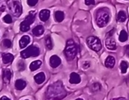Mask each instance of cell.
Masks as SVG:
<instances>
[{
  "label": "cell",
  "instance_id": "cell-1",
  "mask_svg": "<svg viewBox=\"0 0 129 100\" xmlns=\"http://www.w3.org/2000/svg\"><path fill=\"white\" fill-rule=\"evenodd\" d=\"M66 96V91L61 82H56L48 86L46 91V100H60Z\"/></svg>",
  "mask_w": 129,
  "mask_h": 100
},
{
  "label": "cell",
  "instance_id": "cell-2",
  "mask_svg": "<svg viewBox=\"0 0 129 100\" xmlns=\"http://www.w3.org/2000/svg\"><path fill=\"white\" fill-rule=\"evenodd\" d=\"M77 52H78V49H77V46L75 42H74V40L69 39L66 42V49L64 50V53L66 58L68 60H73L76 57Z\"/></svg>",
  "mask_w": 129,
  "mask_h": 100
},
{
  "label": "cell",
  "instance_id": "cell-3",
  "mask_svg": "<svg viewBox=\"0 0 129 100\" xmlns=\"http://www.w3.org/2000/svg\"><path fill=\"white\" fill-rule=\"evenodd\" d=\"M8 8L15 17H19L23 12L22 4L20 0H7Z\"/></svg>",
  "mask_w": 129,
  "mask_h": 100
},
{
  "label": "cell",
  "instance_id": "cell-4",
  "mask_svg": "<svg viewBox=\"0 0 129 100\" xmlns=\"http://www.w3.org/2000/svg\"><path fill=\"white\" fill-rule=\"evenodd\" d=\"M110 19V14H109L108 10L101 9L98 11L96 16V22L99 27H103L107 25Z\"/></svg>",
  "mask_w": 129,
  "mask_h": 100
},
{
  "label": "cell",
  "instance_id": "cell-5",
  "mask_svg": "<svg viewBox=\"0 0 129 100\" xmlns=\"http://www.w3.org/2000/svg\"><path fill=\"white\" fill-rule=\"evenodd\" d=\"M40 54V49L36 46H30L27 49L23 50L20 55L23 58H27L30 57H37Z\"/></svg>",
  "mask_w": 129,
  "mask_h": 100
},
{
  "label": "cell",
  "instance_id": "cell-6",
  "mask_svg": "<svg viewBox=\"0 0 129 100\" xmlns=\"http://www.w3.org/2000/svg\"><path fill=\"white\" fill-rule=\"evenodd\" d=\"M86 42L88 46L93 50L98 52L102 49V43H101L100 39L95 37V36H90V37H88L86 39Z\"/></svg>",
  "mask_w": 129,
  "mask_h": 100
},
{
  "label": "cell",
  "instance_id": "cell-7",
  "mask_svg": "<svg viewBox=\"0 0 129 100\" xmlns=\"http://www.w3.org/2000/svg\"><path fill=\"white\" fill-rule=\"evenodd\" d=\"M49 63H50V66L52 68H56L60 65L61 60H60V58L57 55H52L51 56V58L49 59Z\"/></svg>",
  "mask_w": 129,
  "mask_h": 100
},
{
  "label": "cell",
  "instance_id": "cell-8",
  "mask_svg": "<svg viewBox=\"0 0 129 100\" xmlns=\"http://www.w3.org/2000/svg\"><path fill=\"white\" fill-rule=\"evenodd\" d=\"M11 71L10 69L6 68V69L3 70V82L5 84H8L11 81Z\"/></svg>",
  "mask_w": 129,
  "mask_h": 100
},
{
  "label": "cell",
  "instance_id": "cell-9",
  "mask_svg": "<svg viewBox=\"0 0 129 100\" xmlns=\"http://www.w3.org/2000/svg\"><path fill=\"white\" fill-rule=\"evenodd\" d=\"M49 16H50V11L47 9H44L42 10H40L39 14L40 19L43 22H46L49 18Z\"/></svg>",
  "mask_w": 129,
  "mask_h": 100
},
{
  "label": "cell",
  "instance_id": "cell-10",
  "mask_svg": "<svg viewBox=\"0 0 129 100\" xmlns=\"http://www.w3.org/2000/svg\"><path fill=\"white\" fill-rule=\"evenodd\" d=\"M105 44H106V46L107 49L109 50H115L116 49V43L115 42V40L113 39L111 37L107 38L106 39V42H105Z\"/></svg>",
  "mask_w": 129,
  "mask_h": 100
},
{
  "label": "cell",
  "instance_id": "cell-11",
  "mask_svg": "<svg viewBox=\"0 0 129 100\" xmlns=\"http://www.w3.org/2000/svg\"><path fill=\"white\" fill-rule=\"evenodd\" d=\"M30 42V38L29 36L27 35H23V37L20 38L19 40V46L21 49H23V48H25L27 44Z\"/></svg>",
  "mask_w": 129,
  "mask_h": 100
},
{
  "label": "cell",
  "instance_id": "cell-12",
  "mask_svg": "<svg viewBox=\"0 0 129 100\" xmlns=\"http://www.w3.org/2000/svg\"><path fill=\"white\" fill-rule=\"evenodd\" d=\"M81 82V78L78 74L75 73V72H73L70 74V82L72 84H78Z\"/></svg>",
  "mask_w": 129,
  "mask_h": 100
},
{
  "label": "cell",
  "instance_id": "cell-13",
  "mask_svg": "<svg viewBox=\"0 0 129 100\" xmlns=\"http://www.w3.org/2000/svg\"><path fill=\"white\" fill-rule=\"evenodd\" d=\"M34 80L37 84H42L45 80V74L44 72H40L34 76Z\"/></svg>",
  "mask_w": 129,
  "mask_h": 100
},
{
  "label": "cell",
  "instance_id": "cell-14",
  "mask_svg": "<svg viewBox=\"0 0 129 100\" xmlns=\"http://www.w3.org/2000/svg\"><path fill=\"white\" fill-rule=\"evenodd\" d=\"M115 64V59L113 56H108V57L105 60V66L108 68L114 67Z\"/></svg>",
  "mask_w": 129,
  "mask_h": 100
},
{
  "label": "cell",
  "instance_id": "cell-15",
  "mask_svg": "<svg viewBox=\"0 0 129 100\" xmlns=\"http://www.w3.org/2000/svg\"><path fill=\"white\" fill-rule=\"evenodd\" d=\"M44 28L43 26L41 25H38L36 26V27L33 28V30H32V34H33L35 36H40L44 34Z\"/></svg>",
  "mask_w": 129,
  "mask_h": 100
},
{
  "label": "cell",
  "instance_id": "cell-16",
  "mask_svg": "<svg viewBox=\"0 0 129 100\" xmlns=\"http://www.w3.org/2000/svg\"><path fill=\"white\" fill-rule=\"evenodd\" d=\"M15 86L16 90H22L26 87V82L23 79H18V80H16Z\"/></svg>",
  "mask_w": 129,
  "mask_h": 100
},
{
  "label": "cell",
  "instance_id": "cell-17",
  "mask_svg": "<svg viewBox=\"0 0 129 100\" xmlns=\"http://www.w3.org/2000/svg\"><path fill=\"white\" fill-rule=\"evenodd\" d=\"M14 59V55L10 53H6L3 55V62L4 64L11 63Z\"/></svg>",
  "mask_w": 129,
  "mask_h": 100
},
{
  "label": "cell",
  "instance_id": "cell-18",
  "mask_svg": "<svg viewBox=\"0 0 129 100\" xmlns=\"http://www.w3.org/2000/svg\"><path fill=\"white\" fill-rule=\"evenodd\" d=\"M41 65H42V62L40 61V60H36V61L32 62L30 64L29 68H30V70L31 71H35L36 70H38L39 68H40V66H41Z\"/></svg>",
  "mask_w": 129,
  "mask_h": 100
},
{
  "label": "cell",
  "instance_id": "cell-19",
  "mask_svg": "<svg viewBox=\"0 0 129 100\" xmlns=\"http://www.w3.org/2000/svg\"><path fill=\"white\" fill-rule=\"evenodd\" d=\"M35 14L36 12L35 11H31L29 13V14H28L26 18L24 19V21H26L28 24H30V25H31L32 23H33L34 20H35Z\"/></svg>",
  "mask_w": 129,
  "mask_h": 100
},
{
  "label": "cell",
  "instance_id": "cell-20",
  "mask_svg": "<svg viewBox=\"0 0 129 100\" xmlns=\"http://www.w3.org/2000/svg\"><path fill=\"white\" fill-rule=\"evenodd\" d=\"M64 14L62 11L60 10H58V11H56L55 13V19L56 20V22H62L64 20Z\"/></svg>",
  "mask_w": 129,
  "mask_h": 100
},
{
  "label": "cell",
  "instance_id": "cell-21",
  "mask_svg": "<svg viewBox=\"0 0 129 100\" xmlns=\"http://www.w3.org/2000/svg\"><path fill=\"white\" fill-rule=\"evenodd\" d=\"M30 24H28L26 21H23L20 24V30L23 32H26L30 30Z\"/></svg>",
  "mask_w": 129,
  "mask_h": 100
},
{
  "label": "cell",
  "instance_id": "cell-22",
  "mask_svg": "<svg viewBox=\"0 0 129 100\" xmlns=\"http://www.w3.org/2000/svg\"><path fill=\"white\" fill-rule=\"evenodd\" d=\"M126 18H127L126 14H125V12L123 10H120L118 13V15H117V19H118V21L120 22H123L125 20H126Z\"/></svg>",
  "mask_w": 129,
  "mask_h": 100
},
{
  "label": "cell",
  "instance_id": "cell-23",
  "mask_svg": "<svg viewBox=\"0 0 129 100\" xmlns=\"http://www.w3.org/2000/svg\"><path fill=\"white\" fill-rule=\"evenodd\" d=\"M44 42H45V46L47 47L48 50H52V42L51 37L49 35H48L47 37L44 39Z\"/></svg>",
  "mask_w": 129,
  "mask_h": 100
},
{
  "label": "cell",
  "instance_id": "cell-24",
  "mask_svg": "<svg viewBox=\"0 0 129 100\" xmlns=\"http://www.w3.org/2000/svg\"><path fill=\"white\" fill-rule=\"evenodd\" d=\"M119 39L120 42H125L127 41V33L126 32V30H121L120 32V34H119Z\"/></svg>",
  "mask_w": 129,
  "mask_h": 100
},
{
  "label": "cell",
  "instance_id": "cell-25",
  "mask_svg": "<svg viewBox=\"0 0 129 100\" xmlns=\"http://www.w3.org/2000/svg\"><path fill=\"white\" fill-rule=\"evenodd\" d=\"M127 68H128V63L127 62H125V61H122L120 63V69H121V72L123 74H125L127 70Z\"/></svg>",
  "mask_w": 129,
  "mask_h": 100
},
{
  "label": "cell",
  "instance_id": "cell-26",
  "mask_svg": "<svg viewBox=\"0 0 129 100\" xmlns=\"http://www.w3.org/2000/svg\"><path fill=\"white\" fill-rule=\"evenodd\" d=\"M17 67L19 71H23L25 70V63H24L23 61H19L17 64Z\"/></svg>",
  "mask_w": 129,
  "mask_h": 100
},
{
  "label": "cell",
  "instance_id": "cell-27",
  "mask_svg": "<svg viewBox=\"0 0 129 100\" xmlns=\"http://www.w3.org/2000/svg\"><path fill=\"white\" fill-rule=\"evenodd\" d=\"M101 89V85L99 82H95L92 85V90L93 91H98Z\"/></svg>",
  "mask_w": 129,
  "mask_h": 100
},
{
  "label": "cell",
  "instance_id": "cell-28",
  "mask_svg": "<svg viewBox=\"0 0 129 100\" xmlns=\"http://www.w3.org/2000/svg\"><path fill=\"white\" fill-rule=\"evenodd\" d=\"M3 21L5 22L6 23H11L12 22V18L11 17V15L9 14H6L5 16L3 17Z\"/></svg>",
  "mask_w": 129,
  "mask_h": 100
},
{
  "label": "cell",
  "instance_id": "cell-29",
  "mask_svg": "<svg viewBox=\"0 0 129 100\" xmlns=\"http://www.w3.org/2000/svg\"><path fill=\"white\" fill-rule=\"evenodd\" d=\"M3 46L7 48H10L11 46V42L9 39H4L3 41Z\"/></svg>",
  "mask_w": 129,
  "mask_h": 100
},
{
  "label": "cell",
  "instance_id": "cell-30",
  "mask_svg": "<svg viewBox=\"0 0 129 100\" xmlns=\"http://www.w3.org/2000/svg\"><path fill=\"white\" fill-rule=\"evenodd\" d=\"M38 2V0H27V4L30 6H34Z\"/></svg>",
  "mask_w": 129,
  "mask_h": 100
},
{
  "label": "cell",
  "instance_id": "cell-31",
  "mask_svg": "<svg viewBox=\"0 0 129 100\" xmlns=\"http://www.w3.org/2000/svg\"><path fill=\"white\" fill-rule=\"evenodd\" d=\"M85 2L88 6L93 5V4H94V0H85Z\"/></svg>",
  "mask_w": 129,
  "mask_h": 100
},
{
  "label": "cell",
  "instance_id": "cell-32",
  "mask_svg": "<svg viewBox=\"0 0 129 100\" xmlns=\"http://www.w3.org/2000/svg\"><path fill=\"white\" fill-rule=\"evenodd\" d=\"M125 54H126L127 56H129V45L125 46Z\"/></svg>",
  "mask_w": 129,
  "mask_h": 100
},
{
  "label": "cell",
  "instance_id": "cell-33",
  "mask_svg": "<svg viewBox=\"0 0 129 100\" xmlns=\"http://www.w3.org/2000/svg\"><path fill=\"white\" fill-rule=\"evenodd\" d=\"M90 66V64H89L87 62H85V63H84V65H83V66H84L85 69H86V68H88V66Z\"/></svg>",
  "mask_w": 129,
  "mask_h": 100
},
{
  "label": "cell",
  "instance_id": "cell-34",
  "mask_svg": "<svg viewBox=\"0 0 129 100\" xmlns=\"http://www.w3.org/2000/svg\"><path fill=\"white\" fill-rule=\"evenodd\" d=\"M0 100H10V99L8 98L7 96H3V97L0 98Z\"/></svg>",
  "mask_w": 129,
  "mask_h": 100
},
{
  "label": "cell",
  "instance_id": "cell-35",
  "mask_svg": "<svg viewBox=\"0 0 129 100\" xmlns=\"http://www.w3.org/2000/svg\"><path fill=\"white\" fill-rule=\"evenodd\" d=\"M0 9H1V10H2V11H4V10H5V6L0 4Z\"/></svg>",
  "mask_w": 129,
  "mask_h": 100
},
{
  "label": "cell",
  "instance_id": "cell-36",
  "mask_svg": "<svg viewBox=\"0 0 129 100\" xmlns=\"http://www.w3.org/2000/svg\"><path fill=\"white\" fill-rule=\"evenodd\" d=\"M76 100H83L82 98H77Z\"/></svg>",
  "mask_w": 129,
  "mask_h": 100
},
{
  "label": "cell",
  "instance_id": "cell-37",
  "mask_svg": "<svg viewBox=\"0 0 129 100\" xmlns=\"http://www.w3.org/2000/svg\"><path fill=\"white\" fill-rule=\"evenodd\" d=\"M119 100H124L123 98H120V99H119Z\"/></svg>",
  "mask_w": 129,
  "mask_h": 100
}]
</instances>
